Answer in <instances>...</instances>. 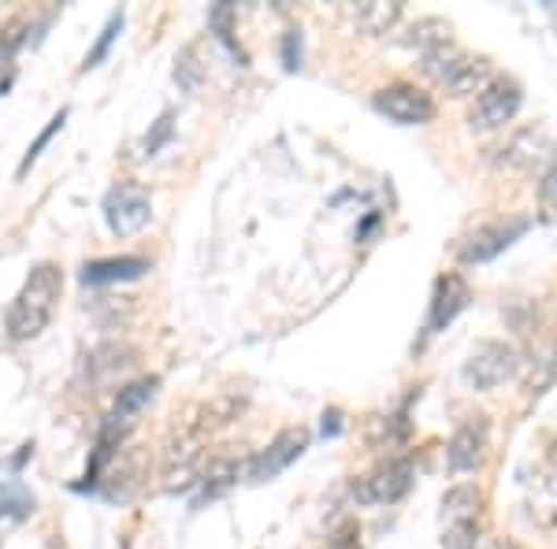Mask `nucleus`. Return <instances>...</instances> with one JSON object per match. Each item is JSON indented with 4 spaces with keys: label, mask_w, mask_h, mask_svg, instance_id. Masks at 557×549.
Listing matches in <instances>:
<instances>
[{
    "label": "nucleus",
    "mask_w": 557,
    "mask_h": 549,
    "mask_svg": "<svg viewBox=\"0 0 557 549\" xmlns=\"http://www.w3.org/2000/svg\"><path fill=\"white\" fill-rule=\"evenodd\" d=\"M472 301V290L457 272H446L435 278V294H431V312H428V335H438L443 327L461 316Z\"/></svg>",
    "instance_id": "9d476101"
},
{
    "label": "nucleus",
    "mask_w": 557,
    "mask_h": 549,
    "mask_svg": "<svg viewBox=\"0 0 557 549\" xmlns=\"http://www.w3.org/2000/svg\"><path fill=\"white\" fill-rule=\"evenodd\" d=\"M475 512H480V490H475V486H454V490H446V498H443L446 527L475 524Z\"/></svg>",
    "instance_id": "2eb2a0df"
},
{
    "label": "nucleus",
    "mask_w": 557,
    "mask_h": 549,
    "mask_svg": "<svg viewBox=\"0 0 557 549\" xmlns=\"http://www.w3.org/2000/svg\"><path fill=\"white\" fill-rule=\"evenodd\" d=\"M483 449H487V423L469 420L454 431L450 446H446V464H450V472H475L483 461Z\"/></svg>",
    "instance_id": "f8f14e48"
},
{
    "label": "nucleus",
    "mask_w": 557,
    "mask_h": 549,
    "mask_svg": "<svg viewBox=\"0 0 557 549\" xmlns=\"http://www.w3.org/2000/svg\"><path fill=\"white\" fill-rule=\"evenodd\" d=\"M235 483H238V464L235 461H227V457H220V461H209V467L201 472V498H197V506H201V501L220 498V494L231 490Z\"/></svg>",
    "instance_id": "f3484780"
},
{
    "label": "nucleus",
    "mask_w": 557,
    "mask_h": 549,
    "mask_svg": "<svg viewBox=\"0 0 557 549\" xmlns=\"http://www.w3.org/2000/svg\"><path fill=\"white\" fill-rule=\"evenodd\" d=\"M412 486V461H386L380 467H372L368 475L354 483V498L361 506H394L409 494Z\"/></svg>",
    "instance_id": "423d86ee"
},
{
    "label": "nucleus",
    "mask_w": 557,
    "mask_h": 549,
    "mask_svg": "<svg viewBox=\"0 0 557 549\" xmlns=\"http://www.w3.org/2000/svg\"><path fill=\"white\" fill-rule=\"evenodd\" d=\"M283 67L286 71H298L301 67V38H298V30H290V34H286V41H283Z\"/></svg>",
    "instance_id": "a878e982"
},
{
    "label": "nucleus",
    "mask_w": 557,
    "mask_h": 549,
    "mask_svg": "<svg viewBox=\"0 0 557 549\" xmlns=\"http://www.w3.org/2000/svg\"><path fill=\"white\" fill-rule=\"evenodd\" d=\"M305 449H309V431H305V427L283 431V435H278L275 442L264 449V453H257L253 461H249L246 479H249V483H268V479H275L278 472H286V467L298 461Z\"/></svg>",
    "instance_id": "6e6552de"
},
{
    "label": "nucleus",
    "mask_w": 557,
    "mask_h": 549,
    "mask_svg": "<svg viewBox=\"0 0 557 549\" xmlns=\"http://www.w3.org/2000/svg\"><path fill=\"white\" fill-rule=\"evenodd\" d=\"M172 134H175V112H164V115H160V120L149 127L146 138H141L138 157H146V160H149V157H157V152L164 149L168 141H172Z\"/></svg>",
    "instance_id": "412c9836"
},
{
    "label": "nucleus",
    "mask_w": 557,
    "mask_h": 549,
    "mask_svg": "<svg viewBox=\"0 0 557 549\" xmlns=\"http://www.w3.org/2000/svg\"><path fill=\"white\" fill-rule=\"evenodd\" d=\"M539 212L546 223H557V160L546 167L543 183H539Z\"/></svg>",
    "instance_id": "b1692460"
},
{
    "label": "nucleus",
    "mask_w": 557,
    "mask_h": 549,
    "mask_svg": "<svg viewBox=\"0 0 557 549\" xmlns=\"http://www.w3.org/2000/svg\"><path fill=\"white\" fill-rule=\"evenodd\" d=\"M520 372V357L513 346L506 341H483V346L472 349V357L465 360L461 379L472 386V390H494L506 379H513Z\"/></svg>",
    "instance_id": "20e7f679"
},
{
    "label": "nucleus",
    "mask_w": 557,
    "mask_h": 549,
    "mask_svg": "<svg viewBox=\"0 0 557 549\" xmlns=\"http://www.w3.org/2000/svg\"><path fill=\"white\" fill-rule=\"evenodd\" d=\"M412 45H417L420 52H435V49H443V45H450V23H443V20H420L417 26H412Z\"/></svg>",
    "instance_id": "6ab92c4d"
},
{
    "label": "nucleus",
    "mask_w": 557,
    "mask_h": 549,
    "mask_svg": "<svg viewBox=\"0 0 557 549\" xmlns=\"http://www.w3.org/2000/svg\"><path fill=\"white\" fill-rule=\"evenodd\" d=\"M64 123H67V108H60V112H57V115H52V120H49V127H45V130L38 134V138H34V146L26 149V157H23V164H20V178L26 175V171L34 167V160L41 157V149L49 146V141H52V134H57L60 127H64Z\"/></svg>",
    "instance_id": "5701e85b"
},
{
    "label": "nucleus",
    "mask_w": 557,
    "mask_h": 549,
    "mask_svg": "<svg viewBox=\"0 0 557 549\" xmlns=\"http://www.w3.org/2000/svg\"><path fill=\"white\" fill-rule=\"evenodd\" d=\"M205 78H209V71H205V64H201V49H197V45H186V49L175 57V83H178V89L194 97V93H201Z\"/></svg>",
    "instance_id": "dca6fc26"
},
{
    "label": "nucleus",
    "mask_w": 557,
    "mask_h": 549,
    "mask_svg": "<svg viewBox=\"0 0 557 549\" xmlns=\"http://www.w3.org/2000/svg\"><path fill=\"white\" fill-rule=\"evenodd\" d=\"M475 542H480V535H475V524L446 527V538H443L446 549H475Z\"/></svg>",
    "instance_id": "393cba45"
},
{
    "label": "nucleus",
    "mask_w": 557,
    "mask_h": 549,
    "mask_svg": "<svg viewBox=\"0 0 557 549\" xmlns=\"http://www.w3.org/2000/svg\"><path fill=\"white\" fill-rule=\"evenodd\" d=\"M424 71H428V78H435L450 97H475L494 83L487 60L469 57V52H461L454 41L435 52H428Z\"/></svg>",
    "instance_id": "f03ea898"
},
{
    "label": "nucleus",
    "mask_w": 557,
    "mask_h": 549,
    "mask_svg": "<svg viewBox=\"0 0 557 549\" xmlns=\"http://www.w3.org/2000/svg\"><path fill=\"white\" fill-rule=\"evenodd\" d=\"M528 230V220H498V223H483L475 227L461 246L465 264H487V260L502 257L509 246Z\"/></svg>",
    "instance_id": "1a4fd4ad"
},
{
    "label": "nucleus",
    "mask_w": 557,
    "mask_h": 549,
    "mask_svg": "<svg viewBox=\"0 0 557 549\" xmlns=\"http://www.w3.org/2000/svg\"><path fill=\"white\" fill-rule=\"evenodd\" d=\"M34 512V494L20 479L0 483V520H26Z\"/></svg>",
    "instance_id": "a211bd4d"
},
{
    "label": "nucleus",
    "mask_w": 557,
    "mask_h": 549,
    "mask_svg": "<svg viewBox=\"0 0 557 549\" xmlns=\"http://www.w3.org/2000/svg\"><path fill=\"white\" fill-rule=\"evenodd\" d=\"M120 34H123V12H112V15H108V23H104V30H101V38H97L94 49L86 52L83 71L101 67V64H104V57L112 52V45H115V38H120Z\"/></svg>",
    "instance_id": "aec40b11"
},
{
    "label": "nucleus",
    "mask_w": 557,
    "mask_h": 549,
    "mask_svg": "<svg viewBox=\"0 0 557 549\" xmlns=\"http://www.w3.org/2000/svg\"><path fill=\"white\" fill-rule=\"evenodd\" d=\"M375 108H380L386 120L401 123V127H420V123H428L431 115H435L431 97L420 86H412V83L383 86L380 93H375Z\"/></svg>",
    "instance_id": "0eeeda50"
},
{
    "label": "nucleus",
    "mask_w": 557,
    "mask_h": 549,
    "mask_svg": "<svg viewBox=\"0 0 557 549\" xmlns=\"http://www.w3.org/2000/svg\"><path fill=\"white\" fill-rule=\"evenodd\" d=\"M12 83H15V64H8V60H0V97L12 89Z\"/></svg>",
    "instance_id": "bb28decb"
},
{
    "label": "nucleus",
    "mask_w": 557,
    "mask_h": 549,
    "mask_svg": "<svg viewBox=\"0 0 557 549\" xmlns=\"http://www.w3.org/2000/svg\"><path fill=\"white\" fill-rule=\"evenodd\" d=\"M209 26L215 30V38L227 45L235 57H242V49H238V41H235V8H231V4H215L212 12H209ZM242 60H246V57H242Z\"/></svg>",
    "instance_id": "4be33fe9"
},
{
    "label": "nucleus",
    "mask_w": 557,
    "mask_h": 549,
    "mask_svg": "<svg viewBox=\"0 0 557 549\" xmlns=\"http://www.w3.org/2000/svg\"><path fill=\"white\" fill-rule=\"evenodd\" d=\"M354 23L357 30L368 34V38H383L386 30H394L401 20V4L398 0H364V4H357L354 12Z\"/></svg>",
    "instance_id": "4468645a"
},
{
    "label": "nucleus",
    "mask_w": 557,
    "mask_h": 549,
    "mask_svg": "<svg viewBox=\"0 0 557 549\" xmlns=\"http://www.w3.org/2000/svg\"><path fill=\"white\" fill-rule=\"evenodd\" d=\"M64 294V272L57 264H38L30 275H26L23 290L15 294V301L8 304L4 312V330L12 341H30L38 338L45 327L52 323V312H57V301Z\"/></svg>",
    "instance_id": "f257e3e1"
},
{
    "label": "nucleus",
    "mask_w": 557,
    "mask_h": 549,
    "mask_svg": "<svg viewBox=\"0 0 557 549\" xmlns=\"http://www.w3.org/2000/svg\"><path fill=\"white\" fill-rule=\"evenodd\" d=\"M152 220V197L146 186L120 183L104 194V223L115 238H134L149 227Z\"/></svg>",
    "instance_id": "7ed1b4c3"
},
{
    "label": "nucleus",
    "mask_w": 557,
    "mask_h": 549,
    "mask_svg": "<svg viewBox=\"0 0 557 549\" xmlns=\"http://www.w3.org/2000/svg\"><path fill=\"white\" fill-rule=\"evenodd\" d=\"M149 272L146 257H112V260H94L83 267V283L86 286H112V283H131Z\"/></svg>",
    "instance_id": "ddd939ff"
},
{
    "label": "nucleus",
    "mask_w": 557,
    "mask_h": 549,
    "mask_svg": "<svg viewBox=\"0 0 557 549\" xmlns=\"http://www.w3.org/2000/svg\"><path fill=\"white\" fill-rule=\"evenodd\" d=\"M520 101H524V93H520L517 83L494 78L483 93H475V101L469 108V127L472 130H502L506 123H513V115L520 112Z\"/></svg>",
    "instance_id": "39448f33"
},
{
    "label": "nucleus",
    "mask_w": 557,
    "mask_h": 549,
    "mask_svg": "<svg viewBox=\"0 0 557 549\" xmlns=\"http://www.w3.org/2000/svg\"><path fill=\"white\" fill-rule=\"evenodd\" d=\"M550 152H554V134L546 130L543 123H535V127L517 130L513 138L498 149V164L513 167V171H528V167L543 164Z\"/></svg>",
    "instance_id": "9b49d317"
}]
</instances>
